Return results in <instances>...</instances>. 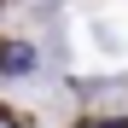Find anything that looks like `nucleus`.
<instances>
[{
    "label": "nucleus",
    "instance_id": "nucleus-1",
    "mask_svg": "<svg viewBox=\"0 0 128 128\" xmlns=\"http://www.w3.org/2000/svg\"><path fill=\"white\" fill-rule=\"evenodd\" d=\"M88 128H128V122H88Z\"/></svg>",
    "mask_w": 128,
    "mask_h": 128
},
{
    "label": "nucleus",
    "instance_id": "nucleus-2",
    "mask_svg": "<svg viewBox=\"0 0 128 128\" xmlns=\"http://www.w3.org/2000/svg\"><path fill=\"white\" fill-rule=\"evenodd\" d=\"M0 128H6V122H0Z\"/></svg>",
    "mask_w": 128,
    "mask_h": 128
}]
</instances>
